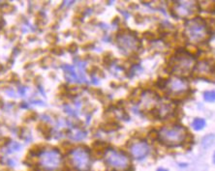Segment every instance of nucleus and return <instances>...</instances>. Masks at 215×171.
<instances>
[{
  "instance_id": "nucleus-11",
  "label": "nucleus",
  "mask_w": 215,
  "mask_h": 171,
  "mask_svg": "<svg viewBox=\"0 0 215 171\" xmlns=\"http://www.w3.org/2000/svg\"><path fill=\"white\" fill-rule=\"evenodd\" d=\"M212 71L211 65L206 61H202L197 65L196 68V73L199 77H206Z\"/></svg>"
},
{
  "instance_id": "nucleus-1",
  "label": "nucleus",
  "mask_w": 215,
  "mask_h": 171,
  "mask_svg": "<svg viewBox=\"0 0 215 171\" xmlns=\"http://www.w3.org/2000/svg\"><path fill=\"white\" fill-rule=\"evenodd\" d=\"M186 136V130L181 126L165 127L159 132L160 140L168 146H177Z\"/></svg>"
},
{
  "instance_id": "nucleus-40",
  "label": "nucleus",
  "mask_w": 215,
  "mask_h": 171,
  "mask_svg": "<svg viewBox=\"0 0 215 171\" xmlns=\"http://www.w3.org/2000/svg\"><path fill=\"white\" fill-rule=\"evenodd\" d=\"M3 69H4V67H3V65L1 63H0V72H2L3 71Z\"/></svg>"
},
{
  "instance_id": "nucleus-12",
  "label": "nucleus",
  "mask_w": 215,
  "mask_h": 171,
  "mask_svg": "<svg viewBox=\"0 0 215 171\" xmlns=\"http://www.w3.org/2000/svg\"><path fill=\"white\" fill-rule=\"evenodd\" d=\"M62 69L65 72V77L68 81L70 82H78V77L77 76V74L75 72V69L73 66L67 65V64H64L62 65Z\"/></svg>"
},
{
  "instance_id": "nucleus-5",
  "label": "nucleus",
  "mask_w": 215,
  "mask_h": 171,
  "mask_svg": "<svg viewBox=\"0 0 215 171\" xmlns=\"http://www.w3.org/2000/svg\"><path fill=\"white\" fill-rule=\"evenodd\" d=\"M72 164L80 171H86L90 166V157L86 149L77 148L73 150L70 156Z\"/></svg>"
},
{
  "instance_id": "nucleus-42",
  "label": "nucleus",
  "mask_w": 215,
  "mask_h": 171,
  "mask_svg": "<svg viewBox=\"0 0 215 171\" xmlns=\"http://www.w3.org/2000/svg\"><path fill=\"white\" fill-rule=\"evenodd\" d=\"M213 162L215 163V153H214V155H213Z\"/></svg>"
},
{
  "instance_id": "nucleus-2",
  "label": "nucleus",
  "mask_w": 215,
  "mask_h": 171,
  "mask_svg": "<svg viewBox=\"0 0 215 171\" xmlns=\"http://www.w3.org/2000/svg\"><path fill=\"white\" fill-rule=\"evenodd\" d=\"M185 35L193 43H200L206 40L208 36L206 22L202 19H190L185 25Z\"/></svg>"
},
{
  "instance_id": "nucleus-30",
  "label": "nucleus",
  "mask_w": 215,
  "mask_h": 171,
  "mask_svg": "<svg viewBox=\"0 0 215 171\" xmlns=\"http://www.w3.org/2000/svg\"><path fill=\"white\" fill-rule=\"evenodd\" d=\"M52 52H54V54L59 55V54H61V53H62V49H61V47H59V46H56V47H54V50H52Z\"/></svg>"
},
{
  "instance_id": "nucleus-29",
  "label": "nucleus",
  "mask_w": 215,
  "mask_h": 171,
  "mask_svg": "<svg viewBox=\"0 0 215 171\" xmlns=\"http://www.w3.org/2000/svg\"><path fill=\"white\" fill-rule=\"evenodd\" d=\"M64 109H65V111L67 112V113L70 114V115H75V114H76L75 112L72 110V108H70V106H68V105H65V106H64Z\"/></svg>"
},
{
  "instance_id": "nucleus-15",
  "label": "nucleus",
  "mask_w": 215,
  "mask_h": 171,
  "mask_svg": "<svg viewBox=\"0 0 215 171\" xmlns=\"http://www.w3.org/2000/svg\"><path fill=\"white\" fill-rule=\"evenodd\" d=\"M203 99L206 101H209V103L215 101V91H206V92H204Z\"/></svg>"
},
{
  "instance_id": "nucleus-31",
  "label": "nucleus",
  "mask_w": 215,
  "mask_h": 171,
  "mask_svg": "<svg viewBox=\"0 0 215 171\" xmlns=\"http://www.w3.org/2000/svg\"><path fill=\"white\" fill-rule=\"evenodd\" d=\"M19 77L16 74H10V80L11 81H18Z\"/></svg>"
},
{
  "instance_id": "nucleus-24",
  "label": "nucleus",
  "mask_w": 215,
  "mask_h": 171,
  "mask_svg": "<svg viewBox=\"0 0 215 171\" xmlns=\"http://www.w3.org/2000/svg\"><path fill=\"white\" fill-rule=\"evenodd\" d=\"M30 152L33 154H40L42 152V149L39 145H34L32 148L30 149Z\"/></svg>"
},
{
  "instance_id": "nucleus-36",
  "label": "nucleus",
  "mask_w": 215,
  "mask_h": 171,
  "mask_svg": "<svg viewBox=\"0 0 215 171\" xmlns=\"http://www.w3.org/2000/svg\"><path fill=\"white\" fill-rule=\"evenodd\" d=\"M28 104L27 103H25V101H23L22 103V108H28Z\"/></svg>"
},
{
  "instance_id": "nucleus-6",
  "label": "nucleus",
  "mask_w": 215,
  "mask_h": 171,
  "mask_svg": "<svg viewBox=\"0 0 215 171\" xmlns=\"http://www.w3.org/2000/svg\"><path fill=\"white\" fill-rule=\"evenodd\" d=\"M61 164V156L57 150L44 152L40 157V165L46 171H54Z\"/></svg>"
},
{
  "instance_id": "nucleus-9",
  "label": "nucleus",
  "mask_w": 215,
  "mask_h": 171,
  "mask_svg": "<svg viewBox=\"0 0 215 171\" xmlns=\"http://www.w3.org/2000/svg\"><path fill=\"white\" fill-rule=\"evenodd\" d=\"M167 87L172 94H180L184 93L188 89V83L182 78L174 77L167 82Z\"/></svg>"
},
{
  "instance_id": "nucleus-41",
  "label": "nucleus",
  "mask_w": 215,
  "mask_h": 171,
  "mask_svg": "<svg viewBox=\"0 0 215 171\" xmlns=\"http://www.w3.org/2000/svg\"><path fill=\"white\" fill-rule=\"evenodd\" d=\"M157 171H168V170L164 169V168H159V169H157Z\"/></svg>"
},
{
  "instance_id": "nucleus-13",
  "label": "nucleus",
  "mask_w": 215,
  "mask_h": 171,
  "mask_svg": "<svg viewBox=\"0 0 215 171\" xmlns=\"http://www.w3.org/2000/svg\"><path fill=\"white\" fill-rule=\"evenodd\" d=\"M214 139H215V136L213 135H206L202 139V147L203 149H207L208 147H210L213 144Z\"/></svg>"
},
{
  "instance_id": "nucleus-23",
  "label": "nucleus",
  "mask_w": 215,
  "mask_h": 171,
  "mask_svg": "<svg viewBox=\"0 0 215 171\" xmlns=\"http://www.w3.org/2000/svg\"><path fill=\"white\" fill-rule=\"evenodd\" d=\"M46 40L48 41V42H50V43H54V42H56V40H57L56 35H54V34H49V35H47V36H46Z\"/></svg>"
},
{
  "instance_id": "nucleus-37",
  "label": "nucleus",
  "mask_w": 215,
  "mask_h": 171,
  "mask_svg": "<svg viewBox=\"0 0 215 171\" xmlns=\"http://www.w3.org/2000/svg\"><path fill=\"white\" fill-rule=\"evenodd\" d=\"M36 39V36L35 35H31L28 37V40H35Z\"/></svg>"
},
{
  "instance_id": "nucleus-16",
  "label": "nucleus",
  "mask_w": 215,
  "mask_h": 171,
  "mask_svg": "<svg viewBox=\"0 0 215 171\" xmlns=\"http://www.w3.org/2000/svg\"><path fill=\"white\" fill-rule=\"evenodd\" d=\"M20 148H22V144H19V142H12L10 147L8 148V150L6 153H12L14 151H19Z\"/></svg>"
},
{
  "instance_id": "nucleus-38",
  "label": "nucleus",
  "mask_w": 215,
  "mask_h": 171,
  "mask_svg": "<svg viewBox=\"0 0 215 171\" xmlns=\"http://www.w3.org/2000/svg\"><path fill=\"white\" fill-rule=\"evenodd\" d=\"M92 82H93V83H95V84H98V83H99V81L96 80V78H95V77H93V78H92Z\"/></svg>"
},
{
  "instance_id": "nucleus-8",
  "label": "nucleus",
  "mask_w": 215,
  "mask_h": 171,
  "mask_svg": "<svg viewBox=\"0 0 215 171\" xmlns=\"http://www.w3.org/2000/svg\"><path fill=\"white\" fill-rule=\"evenodd\" d=\"M195 1H177L175 5V15L178 18H185L190 15L196 9Z\"/></svg>"
},
{
  "instance_id": "nucleus-27",
  "label": "nucleus",
  "mask_w": 215,
  "mask_h": 171,
  "mask_svg": "<svg viewBox=\"0 0 215 171\" xmlns=\"http://www.w3.org/2000/svg\"><path fill=\"white\" fill-rule=\"evenodd\" d=\"M26 116H29L30 119H32V120L37 119V117H38L37 113H36V112H34V111H29L28 113L26 114Z\"/></svg>"
},
{
  "instance_id": "nucleus-3",
  "label": "nucleus",
  "mask_w": 215,
  "mask_h": 171,
  "mask_svg": "<svg viewBox=\"0 0 215 171\" xmlns=\"http://www.w3.org/2000/svg\"><path fill=\"white\" fill-rule=\"evenodd\" d=\"M170 64L174 73L178 76H186L192 70L194 66V59L190 54L182 52L172 57Z\"/></svg>"
},
{
  "instance_id": "nucleus-7",
  "label": "nucleus",
  "mask_w": 215,
  "mask_h": 171,
  "mask_svg": "<svg viewBox=\"0 0 215 171\" xmlns=\"http://www.w3.org/2000/svg\"><path fill=\"white\" fill-rule=\"evenodd\" d=\"M117 45L119 49L125 53H131L138 50L140 46L139 40L132 33H121L117 37Z\"/></svg>"
},
{
  "instance_id": "nucleus-25",
  "label": "nucleus",
  "mask_w": 215,
  "mask_h": 171,
  "mask_svg": "<svg viewBox=\"0 0 215 171\" xmlns=\"http://www.w3.org/2000/svg\"><path fill=\"white\" fill-rule=\"evenodd\" d=\"M77 50H78V46L75 44V43H72V44L69 46H68V50H69L70 52H72V53L76 52Z\"/></svg>"
},
{
  "instance_id": "nucleus-35",
  "label": "nucleus",
  "mask_w": 215,
  "mask_h": 171,
  "mask_svg": "<svg viewBox=\"0 0 215 171\" xmlns=\"http://www.w3.org/2000/svg\"><path fill=\"white\" fill-rule=\"evenodd\" d=\"M41 77H36L35 78V80H34V83L36 84V85H39V83L38 82H41Z\"/></svg>"
},
{
  "instance_id": "nucleus-14",
  "label": "nucleus",
  "mask_w": 215,
  "mask_h": 171,
  "mask_svg": "<svg viewBox=\"0 0 215 171\" xmlns=\"http://www.w3.org/2000/svg\"><path fill=\"white\" fill-rule=\"evenodd\" d=\"M204 126H206V121L202 118H196L192 123L193 129L196 131H201L202 129H203Z\"/></svg>"
},
{
  "instance_id": "nucleus-34",
  "label": "nucleus",
  "mask_w": 215,
  "mask_h": 171,
  "mask_svg": "<svg viewBox=\"0 0 215 171\" xmlns=\"http://www.w3.org/2000/svg\"><path fill=\"white\" fill-rule=\"evenodd\" d=\"M7 163H9L10 165H11V166H14V165H16V162L13 161V159H7Z\"/></svg>"
},
{
  "instance_id": "nucleus-22",
  "label": "nucleus",
  "mask_w": 215,
  "mask_h": 171,
  "mask_svg": "<svg viewBox=\"0 0 215 171\" xmlns=\"http://www.w3.org/2000/svg\"><path fill=\"white\" fill-rule=\"evenodd\" d=\"M10 137H1L0 138V147H3V146H6L8 145V143L10 142Z\"/></svg>"
},
{
  "instance_id": "nucleus-17",
  "label": "nucleus",
  "mask_w": 215,
  "mask_h": 171,
  "mask_svg": "<svg viewBox=\"0 0 215 171\" xmlns=\"http://www.w3.org/2000/svg\"><path fill=\"white\" fill-rule=\"evenodd\" d=\"M0 9L3 13H12L13 11L15 10V7L11 4H8V3H5V4H2L1 6H0Z\"/></svg>"
},
{
  "instance_id": "nucleus-4",
  "label": "nucleus",
  "mask_w": 215,
  "mask_h": 171,
  "mask_svg": "<svg viewBox=\"0 0 215 171\" xmlns=\"http://www.w3.org/2000/svg\"><path fill=\"white\" fill-rule=\"evenodd\" d=\"M106 162L114 169L117 170H124L129 166V158L122 152L115 151V150H109L105 156Z\"/></svg>"
},
{
  "instance_id": "nucleus-10",
  "label": "nucleus",
  "mask_w": 215,
  "mask_h": 171,
  "mask_svg": "<svg viewBox=\"0 0 215 171\" xmlns=\"http://www.w3.org/2000/svg\"><path fill=\"white\" fill-rule=\"evenodd\" d=\"M130 152L132 157L140 159L144 158L149 152V147L145 142H136L130 147Z\"/></svg>"
},
{
  "instance_id": "nucleus-19",
  "label": "nucleus",
  "mask_w": 215,
  "mask_h": 171,
  "mask_svg": "<svg viewBox=\"0 0 215 171\" xmlns=\"http://www.w3.org/2000/svg\"><path fill=\"white\" fill-rule=\"evenodd\" d=\"M103 130L106 131V132H112V131H114L117 129V127L113 125V124H107V125H104L103 127Z\"/></svg>"
},
{
  "instance_id": "nucleus-20",
  "label": "nucleus",
  "mask_w": 215,
  "mask_h": 171,
  "mask_svg": "<svg viewBox=\"0 0 215 171\" xmlns=\"http://www.w3.org/2000/svg\"><path fill=\"white\" fill-rule=\"evenodd\" d=\"M51 61H52V58L47 56V57H44L43 59L41 60V64H42V66H43V67H47V66H49L50 64L51 63Z\"/></svg>"
},
{
  "instance_id": "nucleus-18",
  "label": "nucleus",
  "mask_w": 215,
  "mask_h": 171,
  "mask_svg": "<svg viewBox=\"0 0 215 171\" xmlns=\"http://www.w3.org/2000/svg\"><path fill=\"white\" fill-rule=\"evenodd\" d=\"M37 130H39L40 132H42L43 133H49V132L50 131V126H48L47 124H43V123H41V124L38 125Z\"/></svg>"
},
{
  "instance_id": "nucleus-32",
  "label": "nucleus",
  "mask_w": 215,
  "mask_h": 171,
  "mask_svg": "<svg viewBox=\"0 0 215 171\" xmlns=\"http://www.w3.org/2000/svg\"><path fill=\"white\" fill-rule=\"evenodd\" d=\"M26 90H27V88H25V87H19V94L20 96H24L25 95V92H26Z\"/></svg>"
},
{
  "instance_id": "nucleus-21",
  "label": "nucleus",
  "mask_w": 215,
  "mask_h": 171,
  "mask_svg": "<svg viewBox=\"0 0 215 171\" xmlns=\"http://www.w3.org/2000/svg\"><path fill=\"white\" fill-rule=\"evenodd\" d=\"M85 136H86V133H85V132H78L76 133V135L73 137V138H74V139H76V140H81V139H83V138H85Z\"/></svg>"
},
{
  "instance_id": "nucleus-33",
  "label": "nucleus",
  "mask_w": 215,
  "mask_h": 171,
  "mask_svg": "<svg viewBox=\"0 0 215 171\" xmlns=\"http://www.w3.org/2000/svg\"><path fill=\"white\" fill-rule=\"evenodd\" d=\"M31 101H32V104H44L43 101L40 100H32Z\"/></svg>"
},
{
  "instance_id": "nucleus-26",
  "label": "nucleus",
  "mask_w": 215,
  "mask_h": 171,
  "mask_svg": "<svg viewBox=\"0 0 215 171\" xmlns=\"http://www.w3.org/2000/svg\"><path fill=\"white\" fill-rule=\"evenodd\" d=\"M33 77V72L32 71H28V72H26L25 74H24V79L26 81H28V80H30L31 78Z\"/></svg>"
},
{
  "instance_id": "nucleus-39",
  "label": "nucleus",
  "mask_w": 215,
  "mask_h": 171,
  "mask_svg": "<svg viewBox=\"0 0 215 171\" xmlns=\"http://www.w3.org/2000/svg\"><path fill=\"white\" fill-rule=\"evenodd\" d=\"M4 104H3V101H2V98L0 97V106H3Z\"/></svg>"
},
{
  "instance_id": "nucleus-28",
  "label": "nucleus",
  "mask_w": 215,
  "mask_h": 171,
  "mask_svg": "<svg viewBox=\"0 0 215 171\" xmlns=\"http://www.w3.org/2000/svg\"><path fill=\"white\" fill-rule=\"evenodd\" d=\"M6 93L8 94V96H10V97H16V92H15L14 89L8 88V89L6 90Z\"/></svg>"
}]
</instances>
